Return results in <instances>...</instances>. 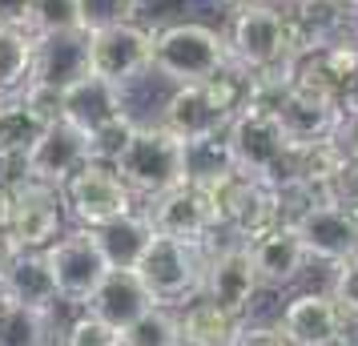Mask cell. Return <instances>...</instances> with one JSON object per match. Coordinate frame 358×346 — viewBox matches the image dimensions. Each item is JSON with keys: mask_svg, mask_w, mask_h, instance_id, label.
<instances>
[{"mask_svg": "<svg viewBox=\"0 0 358 346\" xmlns=\"http://www.w3.org/2000/svg\"><path fill=\"white\" fill-rule=\"evenodd\" d=\"M65 117L85 133H97L117 117H125V89L101 81V77H85L81 85L65 89Z\"/></svg>", "mask_w": 358, "mask_h": 346, "instance_id": "cb8c5ba5", "label": "cell"}, {"mask_svg": "<svg viewBox=\"0 0 358 346\" xmlns=\"http://www.w3.org/2000/svg\"><path fill=\"white\" fill-rule=\"evenodd\" d=\"M33 45L29 29L0 24V97H20L33 81Z\"/></svg>", "mask_w": 358, "mask_h": 346, "instance_id": "484cf974", "label": "cell"}, {"mask_svg": "<svg viewBox=\"0 0 358 346\" xmlns=\"http://www.w3.org/2000/svg\"><path fill=\"white\" fill-rule=\"evenodd\" d=\"M226 45H229V61L245 73H262V69L278 65L298 57L290 45V24H286V8H278L274 0H258L234 8L226 29Z\"/></svg>", "mask_w": 358, "mask_h": 346, "instance_id": "5b68a950", "label": "cell"}, {"mask_svg": "<svg viewBox=\"0 0 358 346\" xmlns=\"http://www.w3.org/2000/svg\"><path fill=\"white\" fill-rule=\"evenodd\" d=\"M330 298L342 306V314H346L350 322H358V254L334 266V278H330Z\"/></svg>", "mask_w": 358, "mask_h": 346, "instance_id": "d590c367", "label": "cell"}, {"mask_svg": "<svg viewBox=\"0 0 358 346\" xmlns=\"http://www.w3.org/2000/svg\"><path fill=\"white\" fill-rule=\"evenodd\" d=\"M20 254H24V250L17 246V238L8 233V226H0V286L8 282V274H13V266H17Z\"/></svg>", "mask_w": 358, "mask_h": 346, "instance_id": "f35d334b", "label": "cell"}, {"mask_svg": "<svg viewBox=\"0 0 358 346\" xmlns=\"http://www.w3.org/2000/svg\"><path fill=\"white\" fill-rule=\"evenodd\" d=\"M213 4H226V8H245V4H258V0H213Z\"/></svg>", "mask_w": 358, "mask_h": 346, "instance_id": "60d3db41", "label": "cell"}, {"mask_svg": "<svg viewBox=\"0 0 358 346\" xmlns=\"http://www.w3.org/2000/svg\"><path fill=\"white\" fill-rule=\"evenodd\" d=\"M290 226L302 238L310 262L338 266L358 254V214L350 206H342V201H322V206L306 210Z\"/></svg>", "mask_w": 358, "mask_h": 346, "instance_id": "4fadbf2b", "label": "cell"}, {"mask_svg": "<svg viewBox=\"0 0 358 346\" xmlns=\"http://www.w3.org/2000/svg\"><path fill=\"white\" fill-rule=\"evenodd\" d=\"M157 121L181 141H197V137L229 129L234 113L217 101L210 81H201V85H169V97H165Z\"/></svg>", "mask_w": 358, "mask_h": 346, "instance_id": "9a60e30c", "label": "cell"}, {"mask_svg": "<svg viewBox=\"0 0 358 346\" xmlns=\"http://www.w3.org/2000/svg\"><path fill=\"white\" fill-rule=\"evenodd\" d=\"M89 57H93V77L129 89L153 73V29L145 24H117L105 33H89Z\"/></svg>", "mask_w": 358, "mask_h": 346, "instance_id": "30bf717a", "label": "cell"}, {"mask_svg": "<svg viewBox=\"0 0 358 346\" xmlns=\"http://www.w3.org/2000/svg\"><path fill=\"white\" fill-rule=\"evenodd\" d=\"M234 169L238 165H234V149H229L226 129L210 133V137H197V141H185V182L210 189Z\"/></svg>", "mask_w": 358, "mask_h": 346, "instance_id": "4316f807", "label": "cell"}, {"mask_svg": "<svg viewBox=\"0 0 358 346\" xmlns=\"http://www.w3.org/2000/svg\"><path fill=\"white\" fill-rule=\"evenodd\" d=\"M85 77H93V57H89V33H49L36 36L33 45V81L52 89H73Z\"/></svg>", "mask_w": 358, "mask_h": 346, "instance_id": "e0dca14e", "label": "cell"}, {"mask_svg": "<svg viewBox=\"0 0 358 346\" xmlns=\"http://www.w3.org/2000/svg\"><path fill=\"white\" fill-rule=\"evenodd\" d=\"M61 198H65V210L73 214V222L85 226V230H101L105 222H117V217H125L137 210L133 206L137 198L129 194V185L117 178L113 165H105V161L81 165L61 185Z\"/></svg>", "mask_w": 358, "mask_h": 346, "instance_id": "52a82bcc", "label": "cell"}, {"mask_svg": "<svg viewBox=\"0 0 358 346\" xmlns=\"http://www.w3.org/2000/svg\"><path fill=\"white\" fill-rule=\"evenodd\" d=\"M213 206H217V222L222 233H229L234 242H254L266 230L282 226V206H278V185L262 182L254 173L234 169L217 185H210Z\"/></svg>", "mask_w": 358, "mask_h": 346, "instance_id": "8992f818", "label": "cell"}, {"mask_svg": "<svg viewBox=\"0 0 358 346\" xmlns=\"http://www.w3.org/2000/svg\"><path fill=\"white\" fill-rule=\"evenodd\" d=\"M137 278L149 290L157 306H185L201 298V278H206V246L181 242L153 233L145 258L137 262Z\"/></svg>", "mask_w": 358, "mask_h": 346, "instance_id": "3957f363", "label": "cell"}, {"mask_svg": "<svg viewBox=\"0 0 358 346\" xmlns=\"http://www.w3.org/2000/svg\"><path fill=\"white\" fill-rule=\"evenodd\" d=\"M229 65L226 33L210 24L181 20L153 33V73L165 85H201Z\"/></svg>", "mask_w": 358, "mask_h": 346, "instance_id": "7a4b0ae2", "label": "cell"}, {"mask_svg": "<svg viewBox=\"0 0 358 346\" xmlns=\"http://www.w3.org/2000/svg\"><path fill=\"white\" fill-rule=\"evenodd\" d=\"M145 217L153 222L157 233L181 238V242H197V246H210L213 238L222 233L213 194L206 185H194V182H181L169 194L145 201Z\"/></svg>", "mask_w": 358, "mask_h": 346, "instance_id": "9c48e42d", "label": "cell"}, {"mask_svg": "<svg viewBox=\"0 0 358 346\" xmlns=\"http://www.w3.org/2000/svg\"><path fill=\"white\" fill-rule=\"evenodd\" d=\"M141 17L137 0H81V24L85 33H105L117 24H133Z\"/></svg>", "mask_w": 358, "mask_h": 346, "instance_id": "1f68e13d", "label": "cell"}, {"mask_svg": "<svg viewBox=\"0 0 358 346\" xmlns=\"http://www.w3.org/2000/svg\"><path fill=\"white\" fill-rule=\"evenodd\" d=\"M4 101H8V97H0V109H4Z\"/></svg>", "mask_w": 358, "mask_h": 346, "instance_id": "bcb514c9", "label": "cell"}, {"mask_svg": "<svg viewBox=\"0 0 358 346\" xmlns=\"http://www.w3.org/2000/svg\"><path fill=\"white\" fill-rule=\"evenodd\" d=\"M113 169L129 185L133 198L153 201L185 182V141L173 137L162 121H145L133 129L129 145L121 149Z\"/></svg>", "mask_w": 358, "mask_h": 346, "instance_id": "6da1fadb", "label": "cell"}, {"mask_svg": "<svg viewBox=\"0 0 358 346\" xmlns=\"http://www.w3.org/2000/svg\"><path fill=\"white\" fill-rule=\"evenodd\" d=\"M81 24V0H33L29 13V33L49 36V33H77Z\"/></svg>", "mask_w": 358, "mask_h": 346, "instance_id": "4dcf8cb0", "label": "cell"}, {"mask_svg": "<svg viewBox=\"0 0 358 346\" xmlns=\"http://www.w3.org/2000/svg\"><path fill=\"white\" fill-rule=\"evenodd\" d=\"M326 346H350V338H338V343H326Z\"/></svg>", "mask_w": 358, "mask_h": 346, "instance_id": "7bdbcfd3", "label": "cell"}, {"mask_svg": "<svg viewBox=\"0 0 358 346\" xmlns=\"http://www.w3.org/2000/svg\"><path fill=\"white\" fill-rule=\"evenodd\" d=\"M258 290H262V282H258V270H254V258H250V246L245 242H234L229 238L222 250H213V242L206 246L201 298H210L222 310H234L245 318Z\"/></svg>", "mask_w": 358, "mask_h": 346, "instance_id": "8fae6325", "label": "cell"}, {"mask_svg": "<svg viewBox=\"0 0 358 346\" xmlns=\"http://www.w3.org/2000/svg\"><path fill=\"white\" fill-rule=\"evenodd\" d=\"M245 246H250V258H254L262 290H282V286H290L310 262L306 246H302V238H298V230H294L290 222L266 230L262 238L245 242Z\"/></svg>", "mask_w": 358, "mask_h": 346, "instance_id": "d6986e66", "label": "cell"}, {"mask_svg": "<svg viewBox=\"0 0 358 346\" xmlns=\"http://www.w3.org/2000/svg\"><path fill=\"white\" fill-rule=\"evenodd\" d=\"M45 258L52 266V278H57V290H61V302L69 306H89V298L97 294V286L105 282L109 274V262H105V254L97 246V233L93 230H69L61 233L49 250H45Z\"/></svg>", "mask_w": 358, "mask_h": 346, "instance_id": "ba28073f", "label": "cell"}, {"mask_svg": "<svg viewBox=\"0 0 358 346\" xmlns=\"http://www.w3.org/2000/svg\"><path fill=\"white\" fill-rule=\"evenodd\" d=\"M4 226L17 238L20 250H49L61 238V230H65V198H61V189L45 182L17 185Z\"/></svg>", "mask_w": 358, "mask_h": 346, "instance_id": "7c38bea8", "label": "cell"}, {"mask_svg": "<svg viewBox=\"0 0 358 346\" xmlns=\"http://www.w3.org/2000/svg\"><path fill=\"white\" fill-rule=\"evenodd\" d=\"M20 105L41 121V129H49V125H57V121H65V93L52 89V85L29 81V89L20 93Z\"/></svg>", "mask_w": 358, "mask_h": 346, "instance_id": "836d02e7", "label": "cell"}, {"mask_svg": "<svg viewBox=\"0 0 358 346\" xmlns=\"http://www.w3.org/2000/svg\"><path fill=\"white\" fill-rule=\"evenodd\" d=\"M97 233V246L105 254L109 270H137V262L145 258L149 242H153V222L145 217V210H133V214L117 217V222H105Z\"/></svg>", "mask_w": 358, "mask_h": 346, "instance_id": "d4e9b609", "label": "cell"}, {"mask_svg": "<svg viewBox=\"0 0 358 346\" xmlns=\"http://www.w3.org/2000/svg\"><path fill=\"white\" fill-rule=\"evenodd\" d=\"M274 4H294V0H274Z\"/></svg>", "mask_w": 358, "mask_h": 346, "instance_id": "f6af8a7d", "label": "cell"}, {"mask_svg": "<svg viewBox=\"0 0 358 346\" xmlns=\"http://www.w3.org/2000/svg\"><path fill=\"white\" fill-rule=\"evenodd\" d=\"M229 149H234V165L242 173H254L262 182H286V169H290V149L294 141L286 137L282 121L274 109H262V105H242L234 121H229Z\"/></svg>", "mask_w": 358, "mask_h": 346, "instance_id": "277c9868", "label": "cell"}, {"mask_svg": "<svg viewBox=\"0 0 358 346\" xmlns=\"http://www.w3.org/2000/svg\"><path fill=\"white\" fill-rule=\"evenodd\" d=\"M149 306H157V302H153L149 290L141 286L137 270H109L105 282L97 286V294L89 298V306H85V310L97 314L101 322H109L113 330L125 334V330H129L133 322L149 310Z\"/></svg>", "mask_w": 358, "mask_h": 346, "instance_id": "ffe728a7", "label": "cell"}, {"mask_svg": "<svg viewBox=\"0 0 358 346\" xmlns=\"http://www.w3.org/2000/svg\"><path fill=\"white\" fill-rule=\"evenodd\" d=\"M286 8V24H290V45L298 57L318 52L334 45L342 36L358 33V13L346 0H294L282 4Z\"/></svg>", "mask_w": 358, "mask_h": 346, "instance_id": "2e32d148", "label": "cell"}, {"mask_svg": "<svg viewBox=\"0 0 358 346\" xmlns=\"http://www.w3.org/2000/svg\"><path fill=\"white\" fill-rule=\"evenodd\" d=\"M133 129H137V121H133V117L125 113V117H117V121H109V125H101L97 133H89V145H93V161L113 165L117 157H121V149L129 145Z\"/></svg>", "mask_w": 358, "mask_h": 346, "instance_id": "e575fe53", "label": "cell"}, {"mask_svg": "<svg viewBox=\"0 0 358 346\" xmlns=\"http://www.w3.org/2000/svg\"><path fill=\"white\" fill-rule=\"evenodd\" d=\"M181 346H238L245 330V318L234 310H222L210 298H194L181 306Z\"/></svg>", "mask_w": 358, "mask_h": 346, "instance_id": "603a6c76", "label": "cell"}, {"mask_svg": "<svg viewBox=\"0 0 358 346\" xmlns=\"http://www.w3.org/2000/svg\"><path fill=\"white\" fill-rule=\"evenodd\" d=\"M29 13H33V0H0V24L8 29H29Z\"/></svg>", "mask_w": 358, "mask_h": 346, "instance_id": "74e56055", "label": "cell"}, {"mask_svg": "<svg viewBox=\"0 0 358 346\" xmlns=\"http://www.w3.org/2000/svg\"><path fill=\"white\" fill-rule=\"evenodd\" d=\"M61 346H125V338H121V330H113L109 322H101L97 314L85 310L69 322Z\"/></svg>", "mask_w": 358, "mask_h": 346, "instance_id": "d6a6232c", "label": "cell"}, {"mask_svg": "<svg viewBox=\"0 0 358 346\" xmlns=\"http://www.w3.org/2000/svg\"><path fill=\"white\" fill-rule=\"evenodd\" d=\"M278 121L290 137L294 145H310V141H326L330 133L338 129V117L342 109L334 101H322V97H310V93H298L290 89L286 97L278 101Z\"/></svg>", "mask_w": 358, "mask_h": 346, "instance_id": "44dd1931", "label": "cell"}, {"mask_svg": "<svg viewBox=\"0 0 358 346\" xmlns=\"http://www.w3.org/2000/svg\"><path fill=\"white\" fill-rule=\"evenodd\" d=\"M93 161V145H89V133L73 121H57L49 129H41V137L29 149V182H45V185H61Z\"/></svg>", "mask_w": 358, "mask_h": 346, "instance_id": "5bb4252c", "label": "cell"}, {"mask_svg": "<svg viewBox=\"0 0 358 346\" xmlns=\"http://www.w3.org/2000/svg\"><path fill=\"white\" fill-rule=\"evenodd\" d=\"M355 214H358V206H355Z\"/></svg>", "mask_w": 358, "mask_h": 346, "instance_id": "7dc6e473", "label": "cell"}, {"mask_svg": "<svg viewBox=\"0 0 358 346\" xmlns=\"http://www.w3.org/2000/svg\"><path fill=\"white\" fill-rule=\"evenodd\" d=\"M121 338L125 346H181V322L169 306H149Z\"/></svg>", "mask_w": 358, "mask_h": 346, "instance_id": "f1b7e54d", "label": "cell"}, {"mask_svg": "<svg viewBox=\"0 0 358 346\" xmlns=\"http://www.w3.org/2000/svg\"><path fill=\"white\" fill-rule=\"evenodd\" d=\"M36 137H41V121L20 105V97H8L0 109V149L4 153H29Z\"/></svg>", "mask_w": 358, "mask_h": 346, "instance_id": "f546056e", "label": "cell"}, {"mask_svg": "<svg viewBox=\"0 0 358 346\" xmlns=\"http://www.w3.org/2000/svg\"><path fill=\"white\" fill-rule=\"evenodd\" d=\"M346 4H350V8H355V13H358V0H346Z\"/></svg>", "mask_w": 358, "mask_h": 346, "instance_id": "ee69618b", "label": "cell"}, {"mask_svg": "<svg viewBox=\"0 0 358 346\" xmlns=\"http://www.w3.org/2000/svg\"><path fill=\"white\" fill-rule=\"evenodd\" d=\"M0 346H52V314L0 298Z\"/></svg>", "mask_w": 358, "mask_h": 346, "instance_id": "83f0119b", "label": "cell"}, {"mask_svg": "<svg viewBox=\"0 0 358 346\" xmlns=\"http://www.w3.org/2000/svg\"><path fill=\"white\" fill-rule=\"evenodd\" d=\"M238 346H294V338L282 326H245Z\"/></svg>", "mask_w": 358, "mask_h": 346, "instance_id": "8d00e7d4", "label": "cell"}, {"mask_svg": "<svg viewBox=\"0 0 358 346\" xmlns=\"http://www.w3.org/2000/svg\"><path fill=\"white\" fill-rule=\"evenodd\" d=\"M278 326L294 338V346H326V343L346 338L350 318H346L342 306L330 298V290H326V294H314V290H310V294H298L282 306Z\"/></svg>", "mask_w": 358, "mask_h": 346, "instance_id": "ac0fdd59", "label": "cell"}, {"mask_svg": "<svg viewBox=\"0 0 358 346\" xmlns=\"http://www.w3.org/2000/svg\"><path fill=\"white\" fill-rule=\"evenodd\" d=\"M0 298H8L17 306H29V310L52 314V306L61 302V290H57V278H52V266L45 258V250H24L20 254L8 282L0 286Z\"/></svg>", "mask_w": 358, "mask_h": 346, "instance_id": "7402d4cb", "label": "cell"}, {"mask_svg": "<svg viewBox=\"0 0 358 346\" xmlns=\"http://www.w3.org/2000/svg\"><path fill=\"white\" fill-rule=\"evenodd\" d=\"M338 109L346 117H358V73L346 81V89H342V97H338Z\"/></svg>", "mask_w": 358, "mask_h": 346, "instance_id": "ab89813d", "label": "cell"}, {"mask_svg": "<svg viewBox=\"0 0 358 346\" xmlns=\"http://www.w3.org/2000/svg\"><path fill=\"white\" fill-rule=\"evenodd\" d=\"M153 4H162V0H137V8L145 13V8H153Z\"/></svg>", "mask_w": 358, "mask_h": 346, "instance_id": "b9f144b4", "label": "cell"}]
</instances>
